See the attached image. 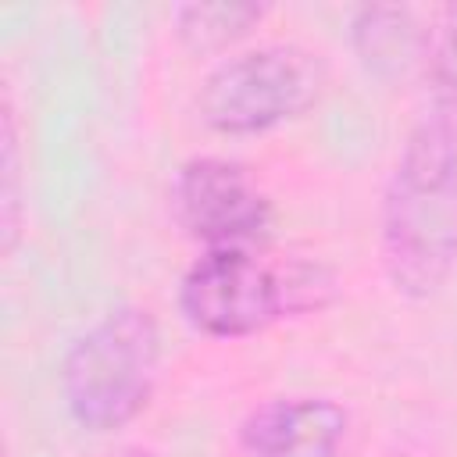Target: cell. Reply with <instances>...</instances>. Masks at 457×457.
I'll return each mask as SVG.
<instances>
[{"label":"cell","mask_w":457,"mask_h":457,"mask_svg":"<svg viewBox=\"0 0 457 457\" xmlns=\"http://www.w3.org/2000/svg\"><path fill=\"white\" fill-rule=\"evenodd\" d=\"M332 300L336 278L328 268L303 257L268 261L253 246L204 250L179 282L182 318L211 339H243Z\"/></svg>","instance_id":"2"},{"label":"cell","mask_w":457,"mask_h":457,"mask_svg":"<svg viewBox=\"0 0 457 457\" xmlns=\"http://www.w3.org/2000/svg\"><path fill=\"white\" fill-rule=\"evenodd\" d=\"M350 43L361 64L378 79H403L432 57V29L411 7L371 4L350 21Z\"/></svg>","instance_id":"7"},{"label":"cell","mask_w":457,"mask_h":457,"mask_svg":"<svg viewBox=\"0 0 457 457\" xmlns=\"http://www.w3.org/2000/svg\"><path fill=\"white\" fill-rule=\"evenodd\" d=\"M21 232V136L11 93L0 104V246L14 250Z\"/></svg>","instance_id":"9"},{"label":"cell","mask_w":457,"mask_h":457,"mask_svg":"<svg viewBox=\"0 0 457 457\" xmlns=\"http://www.w3.org/2000/svg\"><path fill=\"white\" fill-rule=\"evenodd\" d=\"M382 268L407 300L436 296L457 268V125L421 118L393 164L382 204Z\"/></svg>","instance_id":"1"},{"label":"cell","mask_w":457,"mask_h":457,"mask_svg":"<svg viewBox=\"0 0 457 457\" xmlns=\"http://www.w3.org/2000/svg\"><path fill=\"white\" fill-rule=\"evenodd\" d=\"M328 86L321 54L300 43H261L221 57L200 82V121L221 136H253L307 114Z\"/></svg>","instance_id":"4"},{"label":"cell","mask_w":457,"mask_h":457,"mask_svg":"<svg viewBox=\"0 0 457 457\" xmlns=\"http://www.w3.org/2000/svg\"><path fill=\"white\" fill-rule=\"evenodd\" d=\"M350 414L328 396H275L236 428L243 457H339Z\"/></svg>","instance_id":"6"},{"label":"cell","mask_w":457,"mask_h":457,"mask_svg":"<svg viewBox=\"0 0 457 457\" xmlns=\"http://www.w3.org/2000/svg\"><path fill=\"white\" fill-rule=\"evenodd\" d=\"M118 457H157V453H150V450H143V446H129V450H121Z\"/></svg>","instance_id":"11"},{"label":"cell","mask_w":457,"mask_h":457,"mask_svg":"<svg viewBox=\"0 0 457 457\" xmlns=\"http://www.w3.org/2000/svg\"><path fill=\"white\" fill-rule=\"evenodd\" d=\"M439 39L432 43L428 75L436 86V114L450 118L457 125V4L443 7Z\"/></svg>","instance_id":"10"},{"label":"cell","mask_w":457,"mask_h":457,"mask_svg":"<svg viewBox=\"0 0 457 457\" xmlns=\"http://www.w3.org/2000/svg\"><path fill=\"white\" fill-rule=\"evenodd\" d=\"M179 228L207 250L253 246L271 225V200L257 179L228 157H189L171 179Z\"/></svg>","instance_id":"5"},{"label":"cell","mask_w":457,"mask_h":457,"mask_svg":"<svg viewBox=\"0 0 457 457\" xmlns=\"http://www.w3.org/2000/svg\"><path fill=\"white\" fill-rule=\"evenodd\" d=\"M161 368V328L146 307L125 303L89 325L64 353L61 396L89 432H114L139 418Z\"/></svg>","instance_id":"3"},{"label":"cell","mask_w":457,"mask_h":457,"mask_svg":"<svg viewBox=\"0 0 457 457\" xmlns=\"http://www.w3.org/2000/svg\"><path fill=\"white\" fill-rule=\"evenodd\" d=\"M264 14H268V4H250V0L182 4L175 7V36L189 54L207 57L250 36L264 21Z\"/></svg>","instance_id":"8"}]
</instances>
